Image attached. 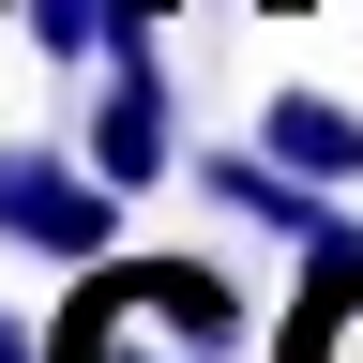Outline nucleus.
<instances>
[{
  "label": "nucleus",
  "instance_id": "1",
  "mask_svg": "<svg viewBox=\"0 0 363 363\" xmlns=\"http://www.w3.org/2000/svg\"><path fill=\"white\" fill-rule=\"evenodd\" d=\"M242 348V288L212 257H106L61 318V363H227Z\"/></svg>",
  "mask_w": 363,
  "mask_h": 363
},
{
  "label": "nucleus",
  "instance_id": "2",
  "mask_svg": "<svg viewBox=\"0 0 363 363\" xmlns=\"http://www.w3.org/2000/svg\"><path fill=\"white\" fill-rule=\"evenodd\" d=\"M0 242L61 257V272H106L121 257V182L91 152H0Z\"/></svg>",
  "mask_w": 363,
  "mask_h": 363
},
{
  "label": "nucleus",
  "instance_id": "3",
  "mask_svg": "<svg viewBox=\"0 0 363 363\" xmlns=\"http://www.w3.org/2000/svg\"><path fill=\"white\" fill-rule=\"evenodd\" d=\"M91 167L121 182V197H152V182L182 167V91L152 45H106V91H91Z\"/></svg>",
  "mask_w": 363,
  "mask_h": 363
},
{
  "label": "nucleus",
  "instance_id": "4",
  "mask_svg": "<svg viewBox=\"0 0 363 363\" xmlns=\"http://www.w3.org/2000/svg\"><path fill=\"white\" fill-rule=\"evenodd\" d=\"M257 152L303 167V182H363V106H333V91H257Z\"/></svg>",
  "mask_w": 363,
  "mask_h": 363
},
{
  "label": "nucleus",
  "instance_id": "5",
  "mask_svg": "<svg viewBox=\"0 0 363 363\" xmlns=\"http://www.w3.org/2000/svg\"><path fill=\"white\" fill-rule=\"evenodd\" d=\"M288 363H363V242H348V257H303V303H288Z\"/></svg>",
  "mask_w": 363,
  "mask_h": 363
},
{
  "label": "nucleus",
  "instance_id": "6",
  "mask_svg": "<svg viewBox=\"0 0 363 363\" xmlns=\"http://www.w3.org/2000/svg\"><path fill=\"white\" fill-rule=\"evenodd\" d=\"M16 16H30L45 61H106V45H121V0H16Z\"/></svg>",
  "mask_w": 363,
  "mask_h": 363
}]
</instances>
